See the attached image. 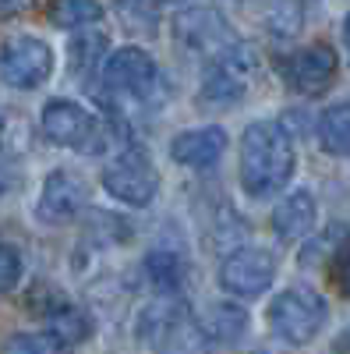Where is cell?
I'll return each instance as SVG.
<instances>
[{
    "label": "cell",
    "mask_w": 350,
    "mask_h": 354,
    "mask_svg": "<svg viewBox=\"0 0 350 354\" xmlns=\"http://www.w3.org/2000/svg\"><path fill=\"white\" fill-rule=\"evenodd\" d=\"M298 170L294 135L280 121H251L241 135V188L251 198H269L290 185Z\"/></svg>",
    "instance_id": "obj_1"
},
{
    "label": "cell",
    "mask_w": 350,
    "mask_h": 354,
    "mask_svg": "<svg viewBox=\"0 0 350 354\" xmlns=\"http://www.w3.org/2000/svg\"><path fill=\"white\" fill-rule=\"evenodd\" d=\"M329 319V305L318 290L298 283V287H286L280 290L273 305H269V330L273 337H280L283 344H311L318 333H322Z\"/></svg>",
    "instance_id": "obj_2"
},
{
    "label": "cell",
    "mask_w": 350,
    "mask_h": 354,
    "mask_svg": "<svg viewBox=\"0 0 350 354\" xmlns=\"http://www.w3.org/2000/svg\"><path fill=\"white\" fill-rule=\"evenodd\" d=\"M159 170L153 163V156L142 149V145H131L117 160H110V167L103 170V192L117 202L131 205V209H145L153 205L159 195Z\"/></svg>",
    "instance_id": "obj_3"
},
{
    "label": "cell",
    "mask_w": 350,
    "mask_h": 354,
    "mask_svg": "<svg viewBox=\"0 0 350 354\" xmlns=\"http://www.w3.org/2000/svg\"><path fill=\"white\" fill-rule=\"evenodd\" d=\"M255 71V50L248 43H230L223 53H216L198 85V103L206 106H233L248 93V82Z\"/></svg>",
    "instance_id": "obj_4"
},
{
    "label": "cell",
    "mask_w": 350,
    "mask_h": 354,
    "mask_svg": "<svg viewBox=\"0 0 350 354\" xmlns=\"http://www.w3.org/2000/svg\"><path fill=\"white\" fill-rule=\"evenodd\" d=\"M39 128L61 149H78V153H99L103 149L99 121L93 117V110H85L75 100H64V96L50 100L39 113Z\"/></svg>",
    "instance_id": "obj_5"
},
{
    "label": "cell",
    "mask_w": 350,
    "mask_h": 354,
    "mask_svg": "<svg viewBox=\"0 0 350 354\" xmlns=\"http://www.w3.org/2000/svg\"><path fill=\"white\" fill-rule=\"evenodd\" d=\"M53 75V50L39 36H11L0 43V82L32 93Z\"/></svg>",
    "instance_id": "obj_6"
},
{
    "label": "cell",
    "mask_w": 350,
    "mask_h": 354,
    "mask_svg": "<svg viewBox=\"0 0 350 354\" xmlns=\"http://www.w3.org/2000/svg\"><path fill=\"white\" fill-rule=\"evenodd\" d=\"M103 82H106L110 93L145 103V100H153L156 88H159V64L142 46H121L106 57Z\"/></svg>",
    "instance_id": "obj_7"
},
{
    "label": "cell",
    "mask_w": 350,
    "mask_h": 354,
    "mask_svg": "<svg viewBox=\"0 0 350 354\" xmlns=\"http://www.w3.org/2000/svg\"><path fill=\"white\" fill-rule=\"evenodd\" d=\"M276 280V259L266 248H233L220 262V287L233 298H258Z\"/></svg>",
    "instance_id": "obj_8"
},
{
    "label": "cell",
    "mask_w": 350,
    "mask_h": 354,
    "mask_svg": "<svg viewBox=\"0 0 350 354\" xmlns=\"http://www.w3.org/2000/svg\"><path fill=\"white\" fill-rule=\"evenodd\" d=\"M173 32H177V43L195 50V53H223L230 43H237L230 32V25L223 18L220 8H206V4H191L181 8L177 18H173Z\"/></svg>",
    "instance_id": "obj_9"
},
{
    "label": "cell",
    "mask_w": 350,
    "mask_h": 354,
    "mask_svg": "<svg viewBox=\"0 0 350 354\" xmlns=\"http://www.w3.org/2000/svg\"><path fill=\"white\" fill-rule=\"evenodd\" d=\"M85 198H89V188H85V181L78 174L53 170V174H46V181H43V192H39V202H36V216L43 223L57 227V223L78 216Z\"/></svg>",
    "instance_id": "obj_10"
},
{
    "label": "cell",
    "mask_w": 350,
    "mask_h": 354,
    "mask_svg": "<svg viewBox=\"0 0 350 354\" xmlns=\"http://www.w3.org/2000/svg\"><path fill=\"white\" fill-rule=\"evenodd\" d=\"M223 153H226V131L220 124L188 128L181 135H173V142H170V156L191 170H206V167L220 163Z\"/></svg>",
    "instance_id": "obj_11"
},
{
    "label": "cell",
    "mask_w": 350,
    "mask_h": 354,
    "mask_svg": "<svg viewBox=\"0 0 350 354\" xmlns=\"http://www.w3.org/2000/svg\"><path fill=\"white\" fill-rule=\"evenodd\" d=\"M36 312H43V319H46V337L61 347V351L85 344V340L93 337V330H96L93 315L85 312V308H78V305H71V301H64V298H53L50 305H39Z\"/></svg>",
    "instance_id": "obj_12"
},
{
    "label": "cell",
    "mask_w": 350,
    "mask_h": 354,
    "mask_svg": "<svg viewBox=\"0 0 350 354\" xmlns=\"http://www.w3.org/2000/svg\"><path fill=\"white\" fill-rule=\"evenodd\" d=\"M336 75V53L326 43H315L286 61V82L301 93H322Z\"/></svg>",
    "instance_id": "obj_13"
},
{
    "label": "cell",
    "mask_w": 350,
    "mask_h": 354,
    "mask_svg": "<svg viewBox=\"0 0 350 354\" xmlns=\"http://www.w3.org/2000/svg\"><path fill=\"white\" fill-rule=\"evenodd\" d=\"M315 220H318V205H315V195L308 188L290 192L286 198L276 202V209H273V230L286 245L308 238V234L315 230Z\"/></svg>",
    "instance_id": "obj_14"
},
{
    "label": "cell",
    "mask_w": 350,
    "mask_h": 354,
    "mask_svg": "<svg viewBox=\"0 0 350 354\" xmlns=\"http://www.w3.org/2000/svg\"><path fill=\"white\" fill-rule=\"evenodd\" d=\"M145 277H149V283L163 294V298H177V294L184 290L188 277H191V266H188V255L181 248H170V245H156L149 248V255H145Z\"/></svg>",
    "instance_id": "obj_15"
},
{
    "label": "cell",
    "mask_w": 350,
    "mask_h": 354,
    "mask_svg": "<svg viewBox=\"0 0 350 354\" xmlns=\"http://www.w3.org/2000/svg\"><path fill=\"white\" fill-rule=\"evenodd\" d=\"M202 333H206V340H216V344H241L248 337V308H241L237 301H213L206 308V315H202Z\"/></svg>",
    "instance_id": "obj_16"
},
{
    "label": "cell",
    "mask_w": 350,
    "mask_h": 354,
    "mask_svg": "<svg viewBox=\"0 0 350 354\" xmlns=\"http://www.w3.org/2000/svg\"><path fill=\"white\" fill-rule=\"evenodd\" d=\"M315 131H318L322 153L347 160L350 156V103H333L329 110H322Z\"/></svg>",
    "instance_id": "obj_17"
},
{
    "label": "cell",
    "mask_w": 350,
    "mask_h": 354,
    "mask_svg": "<svg viewBox=\"0 0 350 354\" xmlns=\"http://www.w3.org/2000/svg\"><path fill=\"white\" fill-rule=\"evenodd\" d=\"M103 53H106V32H99V28H81V32L71 36L68 43V68L78 75V78H89L96 71V64L103 61ZM110 57V53H106ZM106 64V61H103Z\"/></svg>",
    "instance_id": "obj_18"
},
{
    "label": "cell",
    "mask_w": 350,
    "mask_h": 354,
    "mask_svg": "<svg viewBox=\"0 0 350 354\" xmlns=\"http://www.w3.org/2000/svg\"><path fill=\"white\" fill-rule=\"evenodd\" d=\"M347 245H350V230L343 223H329L322 234H318V238H311L304 245L301 262L304 266H326L329 259H336L340 252H347Z\"/></svg>",
    "instance_id": "obj_19"
},
{
    "label": "cell",
    "mask_w": 350,
    "mask_h": 354,
    "mask_svg": "<svg viewBox=\"0 0 350 354\" xmlns=\"http://www.w3.org/2000/svg\"><path fill=\"white\" fill-rule=\"evenodd\" d=\"M103 18V4H89V0H61V4H50V21L57 28H93Z\"/></svg>",
    "instance_id": "obj_20"
},
{
    "label": "cell",
    "mask_w": 350,
    "mask_h": 354,
    "mask_svg": "<svg viewBox=\"0 0 350 354\" xmlns=\"http://www.w3.org/2000/svg\"><path fill=\"white\" fill-rule=\"evenodd\" d=\"M25 277V259L18 252V245L0 241V294H11Z\"/></svg>",
    "instance_id": "obj_21"
},
{
    "label": "cell",
    "mask_w": 350,
    "mask_h": 354,
    "mask_svg": "<svg viewBox=\"0 0 350 354\" xmlns=\"http://www.w3.org/2000/svg\"><path fill=\"white\" fill-rule=\"evenodd\" d=\"M301 18H304V8L301 4H273L269 8V28H273V36H280V39L298 36Z\"/></svg>",
    "instance_id": "obj_22"
},
{
    "label": "cell",
    "mask_w": 350,
    "mask_h": 354,
    "mask_svg": "<svg viewBox=\"0 0 350 354\" xmlns=\"http://www.w3.org/2000/svg\"><path fill=\"white\" fill-rule=\"evenodd\" d=\"M4 354H61V347L39 333H14V337H8Z\"/></svg>",
    "instance_id": "obj_23"
},
{
    "label": "cell",
    "mask_w": 350,
    "mask_h": 354,
    "mask_svg": "<svg viewBox=\"0 0 350 354\" xmlns=\"http://www.w3.org/2000/svg\"><path fill=\"white\" fill-rule=\"evenodd\" d=\"M333 277H336V283H340V290L350 298V252L336 262V270H333Z\"/></svg>",
    "instance_id": "obj_24"
},
{
    "label": "cell",
    "mask_w": 350,
    "mask_h": 354,
    "mask_svg": "<svg viewBox=\"0 0 350 354\" xmlns=\"http://www.w3.org/2000/svg\"><path fill=\"white\" fill-rule=\"evenodd\" d=\"M343 46H347V53H350V15L343 18Z\"/></svg>",
    "instance_id": "obj_25"
},
{
    "label": "cell",
    "mask_w": 350,
    "mask_h": 354,
    "mask_svg": "<svg viewBox=\"0 0 350 354\" xmlns=\"http://www.w3.org/2000/svg\"><path fill=\"white\" fill-rule=\"evenodd\" d=\"M0 138H4V131H0Z\"/></svg>",
    "instance_id": "obj_26"
}]
</instances>
